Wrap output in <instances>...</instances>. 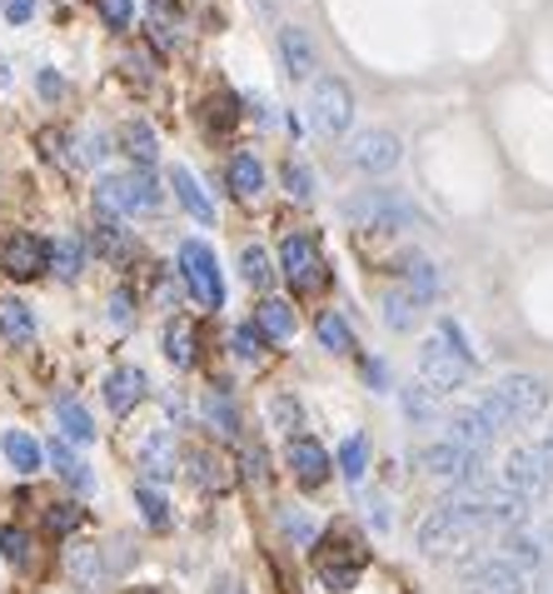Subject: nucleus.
<instances>
[{
	"instance_id": "nucleus-40",
	"label": "nucleus",
	"mask_w": 553,
	"mask_h": 594,
	"mask_svg": "<svg viewBox=\"0 0 553 594\" xmlns=\"http://www.w3.org/2000/svg\"><path fill=\"white\" fill-rule=\"evenodd\" d=\"M239 270H245V280H249V286H259V290H265V286H270V255H265V250H259V245H245V250H239Z\"/></svg>"
},
{
	"instance_id": "nucleus-53",
	"label": "nucleus",
	"mask_w": 553,
	"mask_h": 594,
	"mask_svg": "<svg viewBox=\"0 0 553 594\" xmlns=\"http://www.w3.org/2000/svg\"><path fill=\"white\" fill-rule=\"evenodd\" d=\"M369 524H374V530H389V514H384V499H369Z\"/></svg>"
},
{
	"instance_id": "nucleus-17",
	"label": "nucleus",
	"mask_w": 553,
	"mask_h": 594,
	"mask_svg": "<svg viewBox=\"0 0 553 594\" xmlns=\"http://www.w3.org/2000/svg\"><path fill=\"white\" fill-rule=\"evenodd\" d=\"M280 60L290 81H309L315 75V40H309L305 25H284L280 31Z\"/></svg>"
},
{
	"instance_id": "nucleus-22",
	"label": "nucleus",
	"mask_w": 553,
	"mask_h": 594,
	"mask_svg": "<svg viewBox=\"0 0 553 594\" xmlns=\"http://www.w3.org/2000/svg\"><path fill=\"white\" fill-rule=\"evenodd\" d=\"M50 464H56V475L65 480V485H75L81 495H90L95 489V480H90V464L85 460H75V450H71V440H50Z\"/></svg>"
},
{
	"instance_id": "nucleus-6",
	"label": "nucleus",
	"mask_w": 553,
	"mask_h": 594,
	"mask_svg": "<svg viewBox=\"0 0 553 594\" xmlns=\"http://www.w3.org/2000/svg\"><path fill=\"white\" fill-rule=\"evenodd\" d=\"M309 116L324 135H344L354 120V90L340 81V75H319L315 90H309Z\"/></svg>"
},
{
	"instance_id": "nucleus-9",
	"label": "nucleus",
	"mask_w": 553,
	"mask_h": 594,
	"mask_svg": "<svg viewBox=\"0 0 553 594\" xmlns=\"http://www.w3.org/2000/svg\"><path fill=\"white\" fill-rule=\"evenodd\" d=\"M404 160V141L394 131H354L349 141V166L365 170V175H384V170H394Z\"/></svg>"
},
{
	"instance_id": "nucleus-30",
	"label": "nucleus",
	"mask_w": 553,
	"mask_h": 594,
	"mask_svg": "<svg viewBox=\"0 0 553 594\" xmlns=\"http://www.w3.org/2000/svg\"><path fill=\"white\" fill-rule=\"evenodd\" d=\"M165 355L175 369H189L195 365V325L185 320V315H175V320L165 325Z\"/></svg>"
},
{
	"instance_id": "nucleus-24",
	"label": "nucleus",
	"mask_w": 553,
	"mask_h": 594,
	"mask_svg": "<svg viewBox=\"0 0 553 594\" xmlns=\"http://www.w3.org/2000/svg\"><path fill=\"white\" fill-rule=\"evenodd\" d=\"M120 145H125V155L140 170H150L155 155H160V141H155V131L145 125V120H125V125H120Z\"/></svg>"
},
{
	"instance_id": "nucleus-16",
	"label": "nucleus",
	"mask_w": 553,
	"mask_h": 594,
	"mask_svg": "<svg viewBox=\"0 0 553 594\" xmlns=\"http://www.w3.org/2000/svg\"><path fill=\"white\" fill-rule=\"evenodd\" d=\"M145 395H150V380H145L140 365H120V369H110L106 375V404L115 410V415H130Z\"/></svg>"
},
{
	"instance_id": "nucleus-39",
	"label": "nucleus",
	"mask_w": 553,
	"mask_h": 594,
	"mask_svg": "<svg viewBox=\"0 0 553 594\" xmlns=\"http://www.w3.org/2000/svg\"><path fill=\"white\" fill-rule=\"evenodd\" d=\"M414 320H419V310H414V300L404 295V290L384 295V325L389 330H414Z\"/></svg>"
},
{
	"instance_id": "nucleus-1",
	"label": "nucleus",
	"mask_w": 553,
	"mask_h": 594,
	"mask_svg": "<svg viewBox=\"0 0 553 594\" xmlns=\"http://www.w3.org/2000/svg\"><path fill=\"white\" fill-rule=\"evenodd\" d=\"M95 205L106 215H140L160 210V185L150 170H130V175H100L95 185Z\"/></svg>"
},
{
	"instance_id": "nucleus-49",
	"label": "nucleus",
	"mask_w": 553,
	"mask_h": 594,
	"mask_svg": "<svg viewBox=\"0 0 553 594\" xmlns=\"http://www.w3.org/2000/svg\"><path fill=\"white\" fill-rule=\"evenodd\" d=\"M0 11H5L11 25H25L30 15H36V0H0Z\"/></svg>"
},
{
	"instance_id": "nucleus-35",
	"label": "nucleus",
	"mask_w": 553,
	"mask_h": 594,
	"mask_svg": "<svg viewBox=\"0 0 553 594\" xmlns=\"http://www.w3.org/2000/svg\"><path fill=\"white\" fill-rule=\"evenodd\" d=\"M315 335H319V346L334 350V355H344V350H354V335L349 325H344V315H334V310H324L315 320Z\"/></svg>"
},
{
	"instance_id": "nucleus-23",
	"label": "nucleus",
	"mask_w": 553,
	"mask_h": 594,
	"mask_svg": "<svg viewBox=\"0 0 553 594\" xmlns=\"http://www.w3.org/2000/svg\"><path fill=\"white\" fill-rule=\"evenodd\" d=\"M444 290V280H439L434 260H425V255H414L409 270H404V295L414 300V305H429V300Z\"/></svg>"
},
{
	"instance_id": "nucleus-19",
	"label": "nucleus",
	"mask_w": 553,
	"mask_h": 594,
	"mask_svg": "<svg viewBox=\"0 0 553 594\" xmlns=\"http://www.w3.org/2000/svg\"><path fill=\"white\" fill-rule=\"evenodd\" d=\"M170 185H175V201L185 205V210L195 215L200 226H214V201L205 195V185L195 180V170H189V166H175V170H170Z\"/></svg>"
},
{
	"instance_id": "nucleus-55",
	"label": "nucleus",
	"mask_w": 553,
	"mask_h": 594,
	"mask_svg": "<svg viewBox=\"0 0 553 594\" xmlns=\"http://www.w3.org/2000/svg\"><path fill=\"white\" fill-rule=\"evenodd\" d=\"M210 594H239V584H235V580H214Z\"/></svg>"
},
{
	"instance_id": "nucleus-14",
	"label": "nucleus",
	"mask_w": 553,
	"mask_h": 594,
	"mask_svg": "<svg viewBox=\"0 0 553 594\" xmlns=\"http://www.w3.org/2000/svg\"><path fill=\"white\" fill-rule=\"evenodd\" d=\"M494 435H499V429H494V420L479 410V400H474V404H459V410L448 415V440L464 445V450H474V454L489 450V445H494Z\"/></svg>"
},
{
	"instance_id": "nucleus-2",
	"label": "nucleus",
	"mask_w": 553,
	"mask_h": 594,
	"mask_svg": "<svg viewBox=\"0 0 553 594\" xmlns=\"http://www.w3.org/2000/svg\"><path fill=\"white\" fill-rule=\"evenodd\" d=\"M180 275H185V290L195 295V305L220 310L224 305V280H220V260L205 240H185L180 245Z\"/></svg>"
},
{
	"instance_id": "nucleus-7",
	"label": "nucleus",
	"mask_w": 553,
	"mask_h": 594,
	"mask_svg": "<svg viewBox=\"0 0 553 594\" xmlns=\"http://www.w3.org/2000/svg\"><path fill=\"white\" fill-rule=\"evenodd\" d=\"M553 480V454L543 445H518L514 454L504 460V485L524 499H539Z\"/></svg>"
},
{
	"instance_id": "nucleus-15",
	"label": "nucleus",
	"mask_w": 553,
	"mask_h": 594,
	"mask_svg": "<svg viewBox=\"0 0 553 594\" xmlns=\"http://www.w3.org/2000/svg\"><path fill=\"white\" fill-rule=\"evenodd\" d=\"M284 460H290L299 485H324V480H330V450L319 440H309V435H295L290 450H284Z\"/></svg>"
},
{
	"instance_id": "nucleus-54",
	"label": "nucleus",
	"mask_w": 553,
	"mask_h": 594,
	"mask_svg": "<svg viewBox=\"0 0 553 594\" xmlns=\"http://www.w3.org/2000/svg\"><path fill=\"white\" fill-rule=\"evenodd\" d=\"M106 155V135H85V160H100Z\"/></svg>"
},
{
	"instance_id": "nucleus-32",
	"label": "nucleus",
	"mask_w": 553,
	"mask_h": 594,
	"mask_svg": "<svg viewBox=\"0 0 553 594\" xmlns=\"http://www.w3.org/2000/svg\"><path fill=\"white\" fill-rule=\"evenodd\" d=\"M50 270H56L60 280H75V275L85 270V245H81V235L50 240Z\"/></svg>"
},
{
	"instance_id": "nucleus-45",
	"label": "nucleus",
	"mask_w": 553,
	"mask_h": 594,
	"mask_svg": "<svg viewBox=\"0 0 553 594\" xmlns=\"http://www.w3.org/2000/svg\"><path fill=\"white\" fill-rule=\"evenodd\" d=\"M284 185H290V195H295V201H309V195H315V175H309L299 160H290V166H284Z\"/></svg>"
},
{
	"instance_id": "nucleus-29",
	"label": "nucleus",
	"mask_w": 553,
	"mask_h": 594,
	"mask_svg": "<svg viewBox=\"0 0 553 594\" xmlns=\"http://www.w3.org/2000/svg\"><path fill=\"white\" fill-rule=\"evenodd\" d=\"M230 191H235L239 201H255V195L265 191V166H259L249 150H239L235 160H230Z\"/></svg>"
},
{
	"instance_id": "nucleus-18",
	"label": "nucleus",
	"mask_w": 553,
	"mask_h": 594,
	"mask_svg": "<svg viewBox=\"0 0 553 594\" xmlns=\"http://www.w3.org/2000/svg\"><path fill=\"white\" fill-rule=\"evenodd\" d=\"M140 464H145V475H150V480H170V475H175V464H180L175 435H170V429H150V435L140 440Z\"/></svg>"
},
{
	"instance_id": "nucleus-42",
	"label": "nucleus",
	"mask_w": 553,
	"mask_h": 594,
	"mask_svg": "<svg viewBox=\"0 0 553 594\" xmlns=\"http://www.w3.org/2000/svg\"><path fill=\"white\" fill-rule=\"evenodd\" d=\"M280 524H284V535L295 540V545H315V535H319V530L295 510V505H290V510H280Z\"/></svg>"
},
{
	"instance_id": "nucleus-21",
	"label": "nucleus",
	"mask_w": 553,
	"mask_h": 594,
	"mask_svg": "<svg viewBox=\"0 0 553 594\" xmlns=\"http://www.w3.org/2000/svg\"><path fill=\"white\" fill-rule=\"evenodd\" d=\"M543 545H549V530H508L504 535V559H514L518 570H533V565H543Z\"/></svg>"
},
{
	"instance_id": "nucleus-11",
	"label": "nucleus",
	"mask_w": 553,
	"mask_h": 594,
	"mask_svg": "<svg viewBox=\"0 0 553 594\" xmlns=\"http://www.w3.org/2000/svg\"><path fill=\"white\" fill-rule=\"evenodd\" d=\"M280 265H284V275H290V286L305 290V295H309V290L324 286V260H319L315 235H284Z\"/></svg>"
},
{
	"instance_id": "nucleus-46",
	"label": "nucleus",
	"mask_w": 553,
	"mask_h": 594,
	"mask_svg": "<svg viewBox=\"0 0 553 594\" xmlns=\"http://www.w3.org/2000/svg\"><path fill=\"white\" fill-rule=\"evenodd\" d=\"M95 5H100L106 25H115V31H125V25L135 21V0H95Z\"/></svg>"
},
{
	"instance_id": "nucleus-37",
	"label": "nucleus",
	"mask_w": 553,
	"mask_h": 594,
	"mask_svg": "<svg viewBox=\"0 0 553 594\" xmlns=\"http://www.w3.org/2000/svg\"><path fill=\"white\" fill-rule=\"evenodd\" d=\"M340 470L349 480H365V470H369V435H349V440L340 445Z\"/></svg>"
},
{
	"instance_id": "nucleus-50",
	"label": "nucleus",
	"mask_w": 553,
	"mask_h": 594,
	"mask_svg": "<svg viewBox=\"0 0 553 594\" xmlns=\"http://www.w3.org/2000/svg\"><path fill=\"white\" fill-rule=\"evenodd\" d=\"M60 90H65V81H60L56 71H40V96H46V100H56Z\"/></svg>"
},
{
	"instance_id": "nucleus-38",
	"label": "nucleus",
	"mask_w": 553,
	"mask_h": 594,
	"mask_svg": "<svg viewBox=\"0 0 553 594\" xmlns=\"http://www.w3.org/2000/svg\"><path fill=\"white\" fill-rule=\"evenodd\" d=\"M0 555L11 559L15 570H25V565H30V535H25L21 524H0Z\"/></svg>"
},
{
	"instance_id": "nucleus-4",
	"label": "nucleus",
	"mask_w": 553,
	"mask_h": 594,
	"mask_svg": "<svg viewBox=\"0 0 553 594\" xmlns=\"http://www.w3.org/2000/svg\"><path fill=\"white\" fill-rule=\"evenodd\" d=\"M344 215H349L359 230H404L414 226L409 201H400L394 191H365L344 201Z\"/></svg>"
},
{
	"instance_id": "nucleus-8",
	"label": "nucleus",
	"mask_w": 553,
	"mask_h": 594,
	"mask_svg": "<svg viewBox=\"0 0 553 594\" xmlns=\"http://www.w3.org/2000/svg\"><path fill=\"white\" fill-rule=\"evenodd\" d=\"M469 540H474V530L459 520V514L448 510V505H439L434 514H429L425 524H419V549H425L429 559H454V555H464L469 549Z\"/></svg>"
},
{
	"instance_id": "nucleus-10",
	"label": "nucleus",
	"mask_w": 553,
	"mask_h": 594,
	"mask_svg": "<svg viewBox=\"0 0 553 594\" xmlns=\"http://www.w3.org/2000/svg\"><path fill=\"white\" fill-rule=\"evenodd\" d=\"M464 380H469V360H459L444 340H429L419 350V385H429L434 395H454L464 390Z\"/></svg>"
},
{
	"instance_id": "nucleus-52",
	"label": "nucleus",
	"mask_w": 553,
	"mask_h": 594,
	"mask_svg": "<svg viewBox=\"0 0 553 594\" xmlns=\"http://www.w3.org/2000/svg\"><path fill=\"white\" fill-rule=\"evenodd\" d=\"M365 375H369V385H374V390H389V375H384V365H379V360H369Z\"/></svg>"
},
{
	"instance_id": "nucleus-12",
	"label": "nucleus",
	"mask_w": 553,
	"mask_h": 594,
	"mask_svg": "<svg viewBox=\"0 0 553 594\" xmlns=\"http://www.w3.org/2000/svg\"><path fill=\"white\" fill-rule=\"evenodd\" d=\"M479 470H483V454L464 450L454 440H434L425 450V475L448 480V485H469V480H479Z\"/></svg>"
},
{
	"instance_id": "nucleus-47",
	"label": "nucleus",
	"mask_w": 553,
	"mask_h": 594,
	"mask_svg": "<svg viewBox=\"0 0 553 594\" xmlns=\"http://www.w3.org/2000/svg\"><path fill=\"white\" fill-rule=\"evenodd\" d=\"M439 340H444V346L454 350V355H459V360H469V355H474V350H469V340H464V330H459V325H454V320H439Z\"/></svg>"
},
{
	"instance_id": "nucleus-34",
	"label": "nucleus",
	"mask_w": 553,
	"mask_h": 594,
	"mask_svg": "<svg viewBox=\"0 0 553 594\" xmlns=\"http://www.w3.org/2000/svg\"><path fill=\"white\" fill-rule=\"evenodd\" d=\"M400 404H404V415H409L414 425H434V410H439V404H434V390H429V385H419V380L404 385V390H400Z\"/></svg>"
},
{
	"instance_id": "nucleus-31",
	"label": "nucleus",
	"mask_w": 553,
	"mask_h": 594,
	"mask_svg": "<svg viewBox=\"0 0 553 594\" xmlns=\"http://www.w3.org/2000/svg\"><path fill=\"white\" fill-rule=\"evenodd\" d=\"M185 464H189V480H195L200 489H224V485H230V470H224L220 454H210V450H189Z\"/></svg>"
},
{
	"instance_id": "nucleus-51",
	"label": "nucleus",
	"mask_w": 553,
	"mask_h": 594,
	"mask_svg": "<svg viewBox=\"0 0 553 594\" xmlns=\"http://www.w3.org/2000/svg\"><path fill=\"white\" fill-rule=\"evenodd\" d=\"M245 470H249L255 485H265V454H259V450H245Z\"/></svg>"
},
{
	"instance_id": "nucleus-26",
	"label": "nucleus",
	"mask_w": 553,
	"mask_h": 594,
	"mask_svg": "<svg viewBox=\"0 0 553 594\" xmlns=\"http://www.w3.org/2000/svg\"><path fill=\"white\" fill-rule=\"evenodd\" d=\"M255 330L265 335V340H290V335H295V310L284 305V300H259Z\"/></svg>"
},
{
	"instance_id": "nucleus-25",
	"label": "nucleus",
	"mask_w": 553,
	"mask_h": 594,
	"mask_svg": "<svg viewBox=\"0 0 553 594\" xmlns=\"http://www.w3.org/2000/svg\"><path fill=\"white\" fill-rule=\"evenodd\" d=\"M0 335L11 346H30L36 340V315H30L25 300H0Z\"/></svg>"
},
{
	"instance_id": "nucleus-13",
	"label": "nucleus",
	"mask_w": 553,
	"mask_h": 594,
	"mask_svg": "<svg viewBox=\"0 0 553 594\" xmlns=\"http://www.w3.org/2000/svg\"><path fill=\"white\" fill-rule=\"evenodd\" d=\"M464 584H469V594H529L524 570H518L514 559H504V555L469 565V570H464Z\"/></svg>"
},
{
	"instance_id": "nucleus-3",
	"label": "nucleus",
	"mask_w": 553,
	"mask_h": 594,
	"mask_svg": "<svg viewBox=\"0 0 553 594\" xmlns=\"http://www.w3.org/2000/svg\"><path fill=\"white\" fill-rule=\"evenodd\" d=\"M494 400L504 404L508 425H533V420L549 410V385H543L539 375H529V369H514V375H504V380L494 385Z\"/></svg>"
},
{
	"instance_id": "nucleus-28",
	"label": "nucleus",
	"mask_w": 553,
	"mask_h": 594,
	"mask_svg": "<svg viewBox=\"0 0 553 594\" xmlns=\"http://www.w3.org/2000/svg\"><path fill=\"white\" fill-rule=\"evenodd\" d=\"M0 450H5V460H11L21 475H36L40 460H46V450H40L25 429H5V435H0Z\"/></svg>"
},
{
	"instance_id": "nucleus-20",
	"label": "nucleus",
	"mask_w": 553,
	"mask_h": 594,
	"mask_svg": "<svg viewBox=\"0 0 553 594\" xmlns=\"http://www.w3.org/2000/svg\"><path fill=\"white\" fill-rule=\"evenodd\" d=\"M65 574H71L81 590H100V584H106V555L95 545H71L65 549Z\"/></svg>"
},
{
	"instance_id": "nucleus-43",
	"label": "nucleus",
	"mask_w": 553,
	"mask_h": 594,
	"mask_svg": "<svg viewBox=\"0 0 553 594\" xmlns=\"http://www.w3.org/2000/svg\"><path fill=\"white\" fill-rule=\"evenodd\" d=\"M230 346H235L239 360H259V355H265V335H259L255 325H239V330L230 335Z\"/></svg>"
},
{
	"instance_id": "nucleus-44",
	"label": "nucleus",
	"mask_w": 553,
	"mask_h": 594,
	"mask_svg": "<svg viewBox=\"0 0 553 594\" xmlns=\"http://www.w3.org/2000/svg\"><path fill=\"white\" fill-rule=\"evenodd\" d=\"M81 520H85L81 505H50V510H46V524L56 530V535H71V530H75Z\"/></svg>"
},
{
	"instance_id": "nucleus-56",
	"label": "nucleus",
	"mask_w": 553,
	"mask_h": 594,
	"mask_svg": "<svg viewBox=\"0 0 553 594\" xmlns=\"http://www.w3.org/2000/svg\"><path fill=\"white\" fill-rule=\"evenodd\" d=\"M549 594H553V574H549Z\"/></svg>"
},
{
	"instance_id": "nucleus-33",
	"label": "nucleus",
	"mask_w": 553,
	"mask_h": 594,
	"mask_svg": "<svg viewBox=\"0 0 553 594\" xmlns=\"http://www.w3.org/2000/svg\"><path fill=\"white\" fill-rule=\"evenodd\" d=\"M205 420L220 429L224 440H235V435H239V410L230 404V395H224V390H210V395H205Z\"/></svg>"
},
{
	"instance_id": "nucleus-27",
	"label": "nucleus",
	"mask_w": 553,
	"mask_h": 594,
	"mask_svg": "<svg viewBox=\"0 0 553 594\" xmlns=\"http://www.w3.org/2000/svg\"><path fill=\"white\" fill-rule=\"evenodd\" d=\"M56 425L65 429V440H75V445H90L95 440V420H90V410H85L81 400H56Z\"/></svg>"
},
{
	"instance_id": "nucleus-41",
	"label": "nucleus",
	"mask_w": 553,
	"mask_h": 594,
	"mask_svg": "<svg viewBox=\"0 0 553 594\" xmlns=\"http://www.w3.org/2000/svg\"><path fill=\"white\" fill-rule=\"evenodd\" d=\"M270 420H274V429H290V435H295V429L305 425V410H299L295 395H274V400H270Z\"/></svg>"
},
{
	"instance_id": "nucleus-48",
	"label": "nucleus",
	"mask_w": 553,
	"mask_h": 594,
	"mask_svg": "<svg viewBox=\"0 0 553 594\" xmlns=\"http://www.w3.org/2000/svg\"><path fill=\"white\" fill-rule=\"evenodd\" d=\"M110 320H115L120 330L135 320V300H130V290H115V295H110Z\"/></svg>"
},
{
	"instance_id": "nucleus-5",
	"label": "nucleus",
	"mask_w": 553,
	"mask_h": 594,
	"mask_svg": "<svg viewBox=\"0 0 553 594\" xmlns=\"http://www.w3.org/2000/svg\"><path fill=\"white\" fill-rule=\"evenodd\" d=\"M50 270V245L30 230H0V275L11 280H36Z\"/></svg>"
},
{
	"instance_id": "nucleus-36",
	"label": "nucleus",
	"mask_w": 553,
	"mask_h": 594,
	"mask_svg": "<svg viewBox=\"0 0 553 594\" xmlns=\"http://www.w3.org/2000/svg\"><path fill=\"white\" fill-rule=\"evenodd\" d=\"M135 505H140V514H145V524H150V530H170V505H165V495H160L155 485L135 489Z\"/></svg>"
}]
</instances>
